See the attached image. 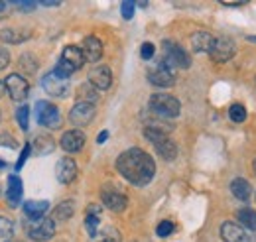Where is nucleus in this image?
<instances>
[{
	"label": "nucleus",
	"instance_id": "nucleus-2",
	"mask_svg": "<svg viewBox=\"0 0 256 242\" xmlns=\"http://www.w3.org/2000/svg\"><path fill=\"white\" fill-rule=\"evenodd\" d=\"M144 136H146V140H150V142L154 144V148L160 154L162 160H168V162L176 160V156H178V146H176L174 140L168 138L166 132L146 126V128H144Z\"/></svg>",
	"mask_w": 256,
	"mask_h": 242
},
{
	"label": "nucleus",
	"instance_id": "nucleus-1",
	"mask_svg": "<svg viewBox=\"0 0 256 242\" xmlns=\"http://www.w3.org/2000/svg\"><path fill=\"white\" fill-rule=\"evenodd\" d=\"M116 170L126 182L142 187L154 180L156 164L150 154H146L140 148H130L116 158Z\"/></svg>",
	"mask_w": 256,
	"mask_h": 242
},
{
	"label": "nucleus",
	"instance_id": "nucleus-22",
	"mask_svg": "<svg viewBox=\"0 0 256 242\" xmlns=\"http://www.w3.org/2000/svg\"><path fill=\"white\" fill-rule=\"evenodd\" d=\"M50 209L48 201H26L24 203V212L28 218H40L44 216V212Z\"/></svg>",
	"mask_w": 256,
	"mask_h": 242
},
{
	"label": "nucleus",
	"instance_id": "nucleus-44",
	"mask_svg": "<svg viewBox=\"0 0 256 242\" xmlns=\"http://www.w3.org/2000/svg\"><path fill=\"white\" fill-rule=\"evenodd\" d=\"M2 166H4V162H0V168H2Z\"/></svg>",
	"mask_w": 256,
	"mask_h": 242
},
{
	"label": "nucleus",
	"instance_id": "nucleus-36",
	"mask_svg": "<svg viewBox=\"0 0 256 242\" xmlns=\"http://www.w3.org/2000/svg\"><path fill=\"white\" fill-rule=\"evenodd\" d=\"M30 150H32V146H30V144H26V146H24V150H22V156H20V160L16 162V170H22L24 162L28 160V154H30Z\"/></svg>",
	"mask_w": 256,
	"mask_h": 242
},
{
	"label": "nucleus",
	"instance_id": "nucleus-19",
	"mask_svg": "<svg viewBox=\"0 0 256 242\" xmlns=\"http://www.w3.org/2000/svg\"><path fill=\"white\" fill-rule=\"evenodd\" d=\"M215 44V38L207 32H195L192 36V48L197 54H209Z\"/></svg>",
	"mask_w": 256,
	"mask_h": 242
},
{
	"label": "nucleus",
	"instance_id": "nucleus-33",
	"mask_svg": "<svg viewBox=\"0 0 256 242\" xmlns=\"http://www.w3.org/2000/svg\"><path fill=\"white\" fill-rule=\"evenodd\" d=\"M154 44H150V42H146V44H142V50H140V56H142V60H152L154 58Z\"/></svg>",
	"mask_w": 256,
	"mask_h": 242
},
{
	"label": "nucleus",
	"instance_id": "nucleus-20",
	"mask_svg": "<svg viewBox=\"0 0 256 242\" xmlns=\"http://www.w3.org/2000/svg\"><path fill=\"white\" fill-rule=\"evenodd\" d=\"M62 60L67 61V63L77 71V69L83 67L85 56H83V52H81L79 48H75V46H67V48L64 50V54H62Z\"/></svg>",
	"mask_w": 256,
	"mask_h": 242
},
{
	"label": "nucleus",
	"instance_id": "nucleus-29",
	"mask_svg": "<svg viewBox=\"0 0 256 242\" xmlns=\"http://www.w3.org/2000/svg\"><path fill=\"white\" fill-rule=\"evenodd\" d=\"M98 222H100V214H87L85 216V226H87V232H89V236L91 238H95L96 236V228H98Z\"/></svg>",
	"mask_w": 256,
	"mask_h": 242
},
{
	"label": "nucleus",
	"instance_id": "nucleus-12",
	"mask_svg": "<svg viewBox=\"0 0 256 242\" xmlns=\"http://www.w3.org/2000/svg\"><path fill=\"white\" fill-rule=\"evenodd\" d=\"M93 118H95V104H91V102H79L77 100V104L69 112V120L75 126H87V124H91Z\"/></svg>",
	"mask_w": 256,
	"mask_h": 242
},
{
	"label": "nucleus",
	"instance_id": "nucleus-40",
	"mask_svg": "<svg viewBox=\"0 0 256 242\" xmlns=\"http://www.w3.org/2000/svg\"><path fill=\"white\" fill-rule=\"evenodd\" d=\"M40 4H44V6H60V2H52V0H44V2H40Z\"/></svg>",
	"mask_w": 256,
	"mask_h": 242
},
{
	"label": "nucleus",
	"instance_id": "nucleus-39",
	"mask_svg": "<svg viewBox=\"0 0 256 242\" xmlns=\"http://www.w3.org/2000/svg\"><path fill=\"white\" fill-rule=\"evenodd\" d=\"M106 138H108V132H106V130H102V132L98 134V138H96V142H98V144H104V142H106Z\"/></svg>",
	"mask_w": 256,
	"mask_h": 242
},
{
	"label": "nucleus",
	"instance_id": "nucleus-45",
	"mask_svg": "<svg viewBox=\"0 0 256 242\" xmlns=\"http://www.w3.org/2000/svg\"><path fill=\"white\" fill-rule=\"evenodd\" d=\"M254 170H256V162H254Z\"/></svg>",
	"mask_w": 256,
	"mask_h": 242
},
{
	"label": "nucleus",
	"instance_id": "nucleus-42",
	"mask_svg": "<svg viewBox=\"0 0 256 242\" xmlns=\"http://www.w3.org/2000/svg\"><path fill=\"white\" fill-rule=\"evenodd\" d=\"M4 91H6V87H4V83H2V81H0V96H2V94H4Z\"/></svg>",
	"mask_w": 256,
	"mask_h": 242
},
{
	"label": "nucleus",
	"instance_id": "nucleus-9",
	"mask_svg": "<svg viewBox=\"0 0 256 242\" xmlns=\"http://www.w3.org/2000/svg\"><path fill=\"white\" fill-rule=\"evenodd\" d=\"M4 87H6V91L10 94V98H14V100H24L28 96V92H30V83L22 75H18V73L8 75Z\"/></svg>",
	"mask_w": 256,
	"mask_h": 242
},
{
	"label": "nucleus",
	"instance_id": "nucleus-43",
	"mask_svg": "<svg viewBox=\"0 0 256 242\" xmlns=\"http://www.w3.org/2000/svg\"><path fill=\"white\" fill-rule=\"evenodd\" d=\"M248 40H250V42H256V36H250V38H248Z\"/></svg>",
	"mask_w": 256,
	"mask_h": 242
},
{
	"label": "nucleus",
	"instance_id": "nucleus-6",
	"mask_svg": "<svg viewBox=\"0 0 256 242\" xmlns=\"http://www.w3.org/2000/svg\"><path fill=\"white\" fill-rule=\"evenodd\" d=\"M36 120L46 128H60L62 126V114H60L58 106H54L52 102L38 100L36 102Z\"/></svg>",
	"mask_w": 256,
	"mask_h": 242
},
{
	"label": "nucleus",
	"instance_id": "nucleus-35",
	"mask_svg": "<svg viewBox=\"0 0 256 242\" xmlns=\"http://www.w3.org/2000/svg\"><path fill=\"white\" fill-rule=\"evenodd\" d=\"M14 6H16L18 10H22V12H32L34 8L38 6V2H32V0H30V2H28V0H22V2H20V0H18V2H14Z\"/></svg>",
	"mask_w": 256,
	"mask_h": 242
},
{
	"label": "nucleus",
	"instance_id": "nucleus-26",
	"mask_svg": "<svg viewBox=\"0 0 256 242\" xmlns=\"http://www.w3.org/2000/svg\"><path fill=\"white\" fill-rule=\"evenodd\" d=\"M238 220L242 222V228H248V230H256V211L244 207L238 211Z\"/></svg>",
	"mask_w": 256,
	"mask_h": 242
},
{
	"label": "nucleus",
	"instance_id": "nucleus-38",
	"mask_svg": "<svg viewBox=\"0 0 256 242\" xmlns=\"http://www.w3.org/2000/svg\"><path fill=\"white\" fill-rule=\"evenodd\" d=\"M96 242H118V236H114V234H102L100 240Z\"/></svg>",
	"mask_w": 256,
	"mask_h": 242
},
{
	"label": "nucleus",
	"instance_id": "nucleus-37",
	"mask_svg": "<svg viewBox=\"0 0 256 242\" xmlns=\"http://www.w3.org/2000/svg\"><path fill=\"white\" fill-rule=\"evenodd\" d=\"M8 63H10V54L6 52V48L0 46V69H4Z\"/></svg>",
	"mask_w": 256,
	"mask_h": 242
},
{
	"label": "nucleus",
	"instance_id": "nucleus-16",
	"mask_svg": "<svg viewBox=\"0 0 256 242\" xmlns=\"http://www.w3.org/2000/svg\"><path fill=\"white\" fill-rule=\"evenodd\" d=\"M81 52H83V56H85V61L95 63V61H98L100 58H102V44H100L98 38L89 36V38L83 40V48H81Z\"/></svg>",
	"mask_w": 256,
	"mask_h": 242
},
{
	"label": "nucleus",
	"instance_id": "nucleus-10",
	"mask_svg": "<svg viewBox=\"0 0 256 242\" xmlns=\"http://www.w3.org/2000/svg\"><path fill=\"white\" fill-rule=\"evenodd\" d=\"M234 52H236V48H234V42L230 38H215V44H213L209 56L213 61L223 63V61L232 60Z\"/></svg>",
	"mask_w": 256,
	"mask_h": 242
},
{
	"label": "nucleus",
	"instance_id": "nucleus-7",
	"mask_svg": "<svg viewBox=\"0 0 256 242\" xmlns=\"http://www.w3.org/2000/svg\"><path fill=\"white\" fill-rule=\"evenodd\" d=\"M162 48H164V60L168 61L172 67L188 69V67L192 65V60H190L188 52H186L182 46H178L176 42H172V40H166Z\"/></svg>",
	"mask_w": 256,
	"mask_h": 242
},
{
	"label": "nucleus",
	"instance_id": "nucleus-24",
	"mask_svg": "<svg viewBox=\"0 0 256 242\" xmlns=\"http://www.w3.org/2000/svg\"><path fill=\"white\" fill-rule=\"evenodd\" d=\"M73 211H75V203L71 199L67 201H62L56 209H54V220H67L73 216Z\"/></svg>",
	"mask_w": 256,
	"mask_h": 242
},
{
	"label": "nucleus",
	"instance_id": "nucleus-30",
	"mask_svg": "<svg viewBox=\"0 0 256 242\" xmlns=\"http://www.w3.org/2000/svg\"><path fill=\"white\" fill-rule=\"evenodd\" d=\"M16 118H18V124H20V128H22V130H28V120H30V108H28L26 104H22V106L18 108V114H16Z\"/></svg>",
	"mask_w": 256,
	"mask_h": 242
},
{
	"label": "nucleus",
	"instance_id": "nucleus-41",
	"mask_svg": "<svg viewBox=\"0 0 256 242\" xmlns=\"http://www.w3.org/2000/svg\"><path fill=\"white\" fill-rule=\"evenodd\" d=\"M6 12V2H0V14Z\"/></svg>",
	"mask_w": 256,
	"mask_h": 242
},
{
	"label": "nucleus",
	"instance_id": "nucleus-5",
	"mask_svg": "<svg viewBox=\"0 0 256 242\" xmlns=\"http://www.w3.org/2000/svg\"><path fill=\"white\" fill-rule=\"evenodd\" d=\"M148 81L156 87H172L176 83V77H174V67L168 63L166 60L156 61L150 69H148Z\"/></svg>",
	"mask_w": 256,
	"mask_h": 242
},
{
	"label": "nucleus",
	"instance_id": "nucleus-11",
	"mask_svg": "<svg viewBox=\"0 0 256 242\" xmlns=\"http://www.w3.org/2000/svg\"><path fill=\"white\" fill-rule=\"evenodd\" d=\"M42 87L50 94H54V96H67V92H69V79H64V77H60L58 73L52 71V73L44 75Z\"/></svg>",
	"mask_w": 256,
	"mask_h": 242
},
{
	"label": "nucleus",
	"instance_id": "nucleus-21",
	"mask_svg": "<svg viewBox=\"0 0 256 242\" xmlns=\"http://www.w3.org/2000/svg\"><path fill=\"white\" fill-rule=\"evenodd\" d=\"M230 191H232V195H234L238 201H248L250 195H252L250 183L246 182V180H242V178H236V180L230 182Z\"/></svg>",
	"mask_w": 256,
	"mask_h": 242
},
{
	"label": "nucleus",
	"instance_id": "nucleus-31",
	"mask_svg": "<svg viewBox=\"0 0 256 242\" xmlns=\"http://www.w3.org/2000/svg\"><path fill=\"white\" fill-rule=\"evenodd\" d=\"M73 71H75V69H73V67L64 60L58 61V65H56V69H54V73H58V75H60V77H64V79H69V75H71Z\"/></svg>",
	"mask_w": 256,
	"mask_h": 242
},
{
	"label": "nucleus",
	"instance_id": "nucleus-27",
	"mask_svg": "<svg viewBox=\"0 0 256 242\" xmlns=\"http://www.w3.org/2000/svg\"><path fill=\"white\" fill-rule=\"evenodd\" d=\"M12 234H14L12 220H8L6 216H0V242H10Z\"/></svg>",
	"mask_w": 256,
	"mask_h": 242
},
{
	"label": "nucleus",
	"instance_id": "nucleus-14",
	"mask_svg": "<svg viewBox=\"0 0 256 242\" xmlns=\"http://www.w3.org/2000/svg\"><path fill=\"white\" fill-rule=\"evenodd\" d=\"M221 236L224 242H250L246 228H242L240 224H236L232 220H226L221 224Z\"/></svg>",
	"mask_w": 256,
	"mask_h": 242
},
{
	"label": "nucleus",
	"instance_id": "nucleus-4",
	"mask_svg": "<svg viewBox=\"0 0 256 242\" xmlns=\"http://www.w3.org/2000/svg\"><path fill=\"white\" fill-rule=\"evenodd\" d=\"M26 232L36 242L50 240L54 236V232H56V220L54 218H48V216L28 218L26 220Z\"/></svg>",
	"mask_w": 256,
	"mask_h": 242
},
{
	"label": "nucleus",
	"instance_id": "nucleus-15",
	"mask_svg": "<svg viewBox=\"0 0 256 242\" xmlns=\"http://www.w3.org/2000/svg\"><path fill=\"white\" fill-rule=\"evenodd\" d=\"M56 176L62 183H71L77 178V164L71 158H62L56 166Z\"/></svg>",
	"mask_w": 256,
	"mask_h": 242
},
{
	"label": "nucleus",
	"instance_id": "nucleus-25",
	"mask_svg": "<svg viewBox=\"0 0 256 242\" xmlns=\"http://www.w3.org/2000/svg\"><path fill=\"white\" fill-rule=\"evenodd\" d=\"M77 98H79V102H91V104H95L96 98H98V94H96V89L91 85V83H85V85L79 87Z\"/></svg>",
	"mask_w": 256,
	"mask_h": 242
},
{
	"label": "nucleus",
	"instance_id": "nucleus-8",
	"mask_svg": "<svg viewBox=\"0 0 256 242\" xmlns=\"http://www.w3.org/2000/svg\"><path fill=\"white\" fill-rule=\"evenodd\" d=\"M100 201H102V205H104L106 209H110V211H114V212L124 211L128 205L126 195H124L122 191L110 187V185L102 187V191H100Z\"/></svg>",
	"mask_w": 256,
	"mask_h": 242
},
{
	"label": "nucleus",
	"instance_id": "nucleus-17",
	"mask_svg": "<svg viewBox=\"0 0 256 242\" xmlns=\"http://www.w3.org/2000/svg\"><path fill=\"white\" fill-rule=\"evenodd\" d=\"M85 146V134L81 130H67L62 136V148L65 152H79Z\"/></svg>",
	"mask_w": 256,
	"mask_h": 242
},
{
	"label": "nucleus",
	"instance_id": "nucleus-32",
	"mask_svg": "<svg viewBox=\"0 0 256 242\" xmlns=\"http://www.w3.org/2000/svg\"><path fill=\"white\" fill-rule=\"evenodd\" d=\"M158 236L162 238H166V236H170L172 232H174V222H170V220H162L160 224H158Z\"/></svg>",
	"mask_w": 256,
	"mask_h": 242
},
{
	"label": "nucleus",
	"instance_id": "nucleus-34",
	"mask_svg": "<svg viewBox=\"0 0 256 242\" xmlns=\"http://www.w3.org/2000/svg\"><path fill=\"white\" fill-rule=\"evenodd\" d=\"M120 14H122V18L130 20V18L134 16V2H130V0L122 2V4H120Z\"/></svg>",
	"mask_w": 256,
	"mask_h": 242
},
{
	"label": "nucleus",
	"instance_id": "nucleus-28",
	"mask_svg": "<svg viewBox=\"0 0 256 242\" xmlns=\"http://www.w3.org/2000/svg\"><path fill=\"white\" fill-rule=\"evenodd\" d=\"M228 116H230V120H232V122L240 124V122L246 120V110H244V106H242V104L234 102V104L228 108Z\"/></svg>",
	"mask_w": 256,
	"mask_h": 242
},
{
	"label": "nucleus",
	"instance_id": "nucleus-18",
	"mask_svg": "<svg viewBox=\"0 0 256 242\" xmlns=\"http://www.w3.org/2000/svg\"><path fill=\"white\" fill-rule=\"evenodd\" d=\"M6 199L10 207H18L22 201V180L18 176H10L8 178V187H6Z\"/></svg>",
	"mask_w": 256,
	"mask_h": 242
},
{
	"label": "nucleus",
	"instance_id": "nucleus-23",
	"mask_svg": "<svg viewBox=\"0 0 256 242\" xmlns=\"http://www.w3.org/2000/svg\"><path fill=\"white\" fill-rule=\"evenodd\" d=\"M28 38H30V32H20L14 30V28H6V30L0 32V40L6 42V44H20Z\"/></svg>",
	"mask_w": 256,
	"mask_h": 242
},
{
	"label": "nucleus",
	"instance_id": "nucleus-13",
	"mask_svg": "<svg viewBox=\"0 0 256 242\" xmlns=\"http://www.w3.org/2000/svg\"><path fill=\"white\" fill-rule=\"evenodd\" d=\"M89 83L95 87L96 91H106L112 83V73H110V67L106 65H96L95 69H91L89 73Z\"/></svg>",
	"mask_w": 256,
	"mask_h": 242
},
{
	"label": "nucleus",
	"instance_id": "nucleus-3",
	"mask_svg": "<svg viewBox=\"0 0 256 242\" xmlns=\"http://www.w3.org/2000/svg\"><path fill=\"white\" fill-rule=\"evenodd\" d=\"M150 110H154L164 118H176L182 112V104L176 96L168 92H156L150 96Z\"/></svg>",
	"mask_w": 256,
	"mask_h": 242
}]
</instances>
